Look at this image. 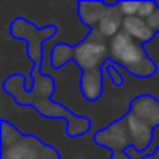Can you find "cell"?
Segmentation results:
<instances>
[{"label":"cell","mask_w":159,"mask_h":159,"mask_svg":"<svg viewBox=\"0 0 159 159\" xmlns=\"http://www.w3.org/2000/svg\"><path fill=\"white\" fill-rule=\"evenodd\" d=\"M33 89L28 92L25 89L27 80L25 75L16 73L8 76L2 83V91L14 98V102L20 106H31L34 108L41 116L47 119H56V120H66L67 122V136L69 137H83L92 129V122L88 117L78 116L67 109L66 106L52 102V97L55 94V80L52 76L44 75L42 72L39 75L31 76Z\"/></svg>","instance_id":"6da1fadb"},{"label":"cell","mask_w":159,"mask_h":159,"mask_svg":"<svg viewBox=\"0 0 159 159\" xmlns=\"http://www.w3.org/2000/svg\"><path fill=\"white\" fill-rule=\"evenodd\" d=\"M109 59V41L103 38L95 28L91 34L78 45H70L66 42H58L53 47L52 66L53 69H61L67 62H75L81 72L102 69Z\"/></svg>","instance_id":"7a4b0ae2"},{"label":"cell","mask_w":159,"mask_h":159,"mask_svg":"<svg viewBox=\"0 0 159 159\" xmlns=\"http://www.w3.org/2000/svg\"><path fill=\"white\" fill-rule=\"evenodd\" d=\"M109 59L136 78L153 76L157 69L156 62L145 52V47L123 30L109 39Z\"/></svg>","instance_id":"3957f363"},{"label":"cell","mask_w":159,"mask_h":159,"mask_svg":"<svg viewBox=\"0 0 159 159\" xmlns=\"http://www.w3.org/2000/svg\"><path fill=\"white\" fill-rule=\"evenodd\" d=\"M10 34L17 39L27 42V56L31 59L33 67L30 70V78L33 75H39L42 72L44 62V45L47 41H52L58 31L55 25L48 27H36L33 22L25 17H16L10 25Z\"/></svg>","instance_id":"277c9868"},{"label":"cell","mask_w":159,"mask_h":159,"mask_svg":"<svg viewBox=\"0 0 159 159\" xmlns=\"http://www.w3.org/2000/svg\"><path fill=\"white\" fill-rule=\"evenodd\" d=\"M2 159H61V156L36 136L22 134L11 147L2 148Z\"/></svg>","instance_id":"5b68a950"},{"label":"cell","mask_w":159,"mask_h":159,"mask_svg":"<svg viewBox=\"0 0 159 159\" xmlns=\"http://www.w3.org/2000/svg\"><path fill=\"white\" fill-rule=\"evenodd\" d=\"M94 142L103 148H106L108 151L112 153H122L126 148L133 147L126 123L123 120V117L117 119L116 122H112L111 125L102 128L100 131H97L94 134Z\"/></svg>","instance_id":"8992f818"},{"label":"cell","mask_w":159,"mask_h":159,"mask_svg":"<svg viewBox=\"0 0 159 159\" xmlns=\"http://www.w3.org/2000/svg\"><path fill=\"white\" fill-rule=\"evenodd\" d=\"M123 120L126 123V128H128V133H129L133 147L137 151H140V153L147 151L150 148V145L153 143L154 129L151 126H148L145 122H142L139 117H136L129 111H128L126 116H123Z\"/></svg>","instance_id":"52a82bcc"},{"label":"cell","mask_w":159,"mask_h":159,"mask_svg":"<svg viewBox=\"0 0 159 159\" xmlns=\"http://www.w3.org/2000/svg\"><path fill=\"white\" fill-rule=\"evenodd\" d=\"M129 112L139 117L153 129L159 128V100L153 95L143 94L131 100Z\"/></svg>","instance_id":"ba28073f"},{"label":"cell","mask_w":159,"mask_h":159,"mask_svg":"<svg viewBox=\"0 0 159 159\" xmlns=\"http://www.w3.org/2000/svg\"><path fill=\"white\" fill-rule=\"evenodd\" d=\"M105 88V76L103 70H89V72H81V78H80V89H81L83 97L88 102H97Z\"/></svg>","instance_id":"9c48e42d"},{"label":"cell","mask_w":159,"mask_h":159,"mask_svg":"<svg viewBox=\"0 0 159 159\" xmlns=\"http://www.w3.org/2000/svg\"><path fill=\"white\" fill-rule=\"evenodd\" d=\"M109 5L106 2H78L76 10H78V17L81 20V24L88 28H97L100 24L102 17L106 14Z\"/></svg>","instance_id":"30bf717a"},{"label":"cell","mask_w":159,"mask_h":159,"mask_svg":"<svg viewBox=\"0 0 159 159\" xmlns=\"http://www.w3.org/2000/svg\"><path fill=\"white\" fill-rule=\"evenodd\" d=\"M122 30H123L125 33H128L134 41L140 42L142 45L151 42V41L156 38V34H157V33H154V31L148 27L147 20H143V19H140V17H137V16L125 17V19H123Z\"/></svg>","instance_id":"8fae6325"},{"label":"cell","mask_w":159,"mask_h":159,"mask_svg":"<svg viewBox=\"0 0 159 159\" xmlns=\"http://www.w3.org/2000/svg\"><path fill=\"white\" fill-rule=\"evenodd\" d=\"M123 19H125V17H123V14L120 13L117 3H116V5H109L106 14L102 17V20H100V24L97 25L95 30H97L103 38L112 39L117 33L122 31Z\"/></svg>","instance_id":"7c38bea8"},{"label":"cell","mask_w":159,"mask_h":159,"mask_svg":"<svg viewBox=\"0 0 159 159\" xmlns=\"http://www.w3.org/2000/svg\"><path fill=\"white\" fill-rule=\"evenodd\" d=\"M102 70H106V73H108V76H109V80H111V83H112V86H117V88H119V86H122V84L125 83L123 75L119 72V69L116 67V64H114L112 59H108V61L103 64Z\"/></svg>","instance_id":"4fadbf2b"},{"label":"cell","mask_w":159,"mask_h":159,"mask_svg":"<svg viewBox=\"0 0 159 159\" xmlns=\"http://www.w3.org/2000/svg\"><path fill=\"white\" fill-rule=\"evenodd\" d=\"M117 7L120 13L123 14V17H133V16H137L140 2H136V0L134 2L133 0H120V2H117Z\"/></svg>","instance_id":"5bb4252c"},{"label":"cell","mask_w":159,"mask_h":159,"mask_svg":"<svg viewBox=\"0 0 159 159\" xmlns=\"http://www.w3.org/2000/svg\"><path fill=\"white\" fill-rule=\"evenodd\" d=\"M157 2H154V0H143V2H140V7H139V11H137V17L147 20L148 17H151L156 10H157Z\"/></svg>","instance_id":"9a60e30c"},{"label":"cell","mask_w":159,"mask_h":159,"mask_svg":"<svg viewBox=\"0 0 159 159\" xmlns=\"http://www.w3.org/2000/svg\"><path fill=\"white\" fill-rule=\"evenodd\" d=\"M157 7H159V5H157ZM147 24H148V27H150L154 33H159V8L156 10V13H154L151 17L147 19Z\"/></svg>","instance_id":"2e32d148"}]
</instances>
